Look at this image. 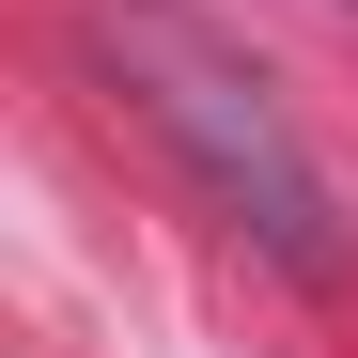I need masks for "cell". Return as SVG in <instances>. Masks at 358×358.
Wrapping results in <instances>:
<instances>
[{
  "label": "cell",
  "instance_id": "cell-1",
  "mask_svg": "<svg viewBox=\"0 0 358 358\" xmlns=\"http://www.w3.org/2000/svg\"><path fill=\"white\" fill-rule=\"evenodd\" d=\"M109 78H125V94H141V125L218 187V218H250L265 250H280V265H312V280L343 265V234H327V171L296 156L280 94H265L250 63H218V47H203V31H171V16H125V31H109Z\"/></svg>",
  "mask_w": 358,
  "mask_h": 358
}]
</instances>
